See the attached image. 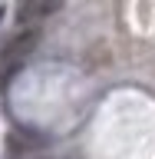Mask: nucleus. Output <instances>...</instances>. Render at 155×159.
Returning <instances> with one entry per match:
<instances>
[{"label":"nucleus","mask_w":155,"mask_h":159,"mask_svg":"<svg viewBox=\"0 0 155 159\" xmlns=\"http://www.w3.org/2000/svg\"><path fill=\"white\" fill-rule=\"evenodd\" d=\"M13 159H43V156H37L33 149H27V152L23 149H13Z\"/></svg>","instance_id":"nucleus-3"},{"label":"nucleus","mask_w":155,"mask_h":159,"mask_svg":"<svg viewBox=\"0 0 155 159\" xmlns=\"http://www.w3.org/2000/svg\"><path fill=\"white\" fill-rule=\"evenodd\" d=\"M37 43H40V30L37 27H20L3 43V50H0V86H7L10 80L23 70V63L33 57Z\"/></svg>","instance_id":"nucleus-1"},{"label":"nucleus","mask_w":155,"mask_h":159,"mask_svg":"<svg viewBox=\"0 0 155 159\" xmlns=\"http://www.w3.org/2000/svg\"><path fill=\"white\" fill-rule=\"evenodd\" d=\"M59 7H63V0H20L17 3V20L23 27H37L40 20L53 17Z\"/></svg>","instance_id":"nucleus-2"}]
</instances>
